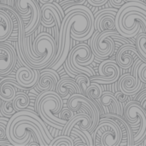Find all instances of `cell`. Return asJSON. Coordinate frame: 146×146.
Listing matches in <instances>:
<instances>
[{"instance_id": "cell-23", "label": "cell", "mask_w": 146, "mask_h": 146, "mask_svg": "<svg viewBox=\"0 0 146 146\" xmlns=\"http://www.w3.org/2000/svg\"><path fill=\"white\" fill-rule=\"evenodd\" d=\"M103 92H104V89H103L101 84L92 81V82H91L90 86L86 89V96L88 97L89 98H91L92 100H93L94 102H96V100H98L101 97Z\"/></svg>"}, {"instance_id": "cell-3", "label": "cell", "mask_w": 146, "mask_h": 146, "mask_svg": "<svg viewBox=\"0 0 146 146\" xmlns=\"http://www.w3.org/2000/svg\"><path fill=\"white\" fill-rule=\"evenodd\" d=\"M94 58L91 47L86 44H80L69 51L68 58L62 65L65 71L73 78L79 74L92 77L95 75V72L88 65L93 62Z\"/></svg>"}, {"instance_id": "cell-22", "label": "cell", "mask_w": 146, "mask_h": 146, "mask_svg": "<svg viewBox=\"0 0 146 146\" xmlns=\"http://www.w3.org/2000/svg\"><path fill=\"white\" fill-rule=\"evenodd\" d=\"M12 102H13L14 109L17 112V111L26 110L29 105L30 99L27 93H25L23 92H20L16 93V95L14 98V99L12 100Z\"/></svg>"}, {"instance_id": "cell-14", "label": "cell", "mask_w": 146, "mask_h": 146, "mask_svg": "<svg viewBox=\"0 0 146 146\" xmlns=\"http://www.w3.org/2000/svg\"><path fill=\"white\" fill-rule=\"evenodd\" d=\"M40 75L37 84L35 85L37 90L39 92L44 91H55L56 86L60 80L59 75L53 68H47V69H41Z\"/></svg>"}, {"instance_id": "cell-18", "label": "cell", "mask_w": 146, "mask_h": 146, "mask_svg": "<svg viewBox=\"0 0 146 146\" xmlns=\"http://www.w3.org/2000/svg\"><path fill=\"white\" fill-rule=\"evenodd\" d=\"M103 117L111 118L119 125V127L122 132V140H121L120 145L133 146V133L132 132L130 125L127 122V121L123 118V116H121V115H115V114H104L103 115Z\"/></svg>"}, {"instance_id": "cell-25", "label": "cell", "mask_w": 146, "mask_h": 146, "mask_svg": "<svg viewBox=\"0 0 146 146\" xmlns=\"http://www.w3.org/2000/svg\"><path fill=\"white\" fill-rule=\"evenodd\" d=\"M50 146H74V139L71 136L68 135H61L56 137V139H53L50 143L49 144Z\"/></svg>"}, {"instance_id": "cell-31", "label": "cell", "mask_w": 146, "mask_h": 146, "mask_svg": "<svg viewBox=\"0 0 146 146\" xmlns=\"http://www.w3.org/2000/svg\"><path fill=\"white\" fill-rule=\"evenodd\" d=\"M115 98H116V99H117V101L120 103V105H121V110L123 111V108H122V104L124 103V102H126L128 98H129V96L128 95H127L126 93H124V92H115Z\"/></svg>"}, {"instance_id": "cell-32", "label": "cell", "mask_w": 146, "mask_h": 146, "mask_svg": "<svg viewBox=\"0 0 146 146\" xmlns=\"http://www.w3.org/2000/svg\"><path fill=\"white\" fill-rule=\"evenodd\" d=\"M109 0H86V2L94 6V7H99V6H102L104 4H105Z\"/></svg>"}, {"instance_id": "cell-37", "label": "cell", "mask_w": 146, "mask_h": 146, "mask_svg": "<svg viewBox=\"0 0 146 146\" xmlns=\"http://www.w3.org/2000/svg\"><path fill=\"white\" fill-rule=\"evenodd\" d=\"M37 2H38V3L39 4H45V3H52L53 1H55V0H36Z\"/></svg>"}, {"instance_id": "cell-10", "label": "cell", "mask_w": 146, "mask_h": 146, "mask_svg": "<svg viewBox=\"0 0 146 146\" xmlns=\"http://www.w3.org/2000/svg\"><path fill=\"white\" fill-rule=\"evenodd\" d=\"M17 54L9 42H0V76L9 74L15 68Z\"/></svg>"}, {"instance_id": "cell-16", "label": "cell", "mask_w": 146, "mask_h": 146, "mask_svg": "<svg viewBox=\"0 0 146 146\" xmlns=\"http://www.w3.org/2000/svg\"><path fill=\"white\" fill-rule=\"evenodd\" d=\"M143 86L144 83L141 80L136 81L135 77L129 74H126L120 77L118 84L119 90L128 96H133L139 93L141 91Z\"/></svg>"}, {"instance_id": "cell-26", "label": "cell", "mask_w": 146, "mask_h": 146, "mask_svg": "<svg viewBox=\"0 0 146 146\" xmlns=\"http://www.w3.org/2000/svg\"><path fill=\"white\" fill-rule=\"evenodd\" d=\"M74 80H75L76 83L79 85V86H80V88L81 90V94L86 95V89L91 84L90 77L88 75L85 74H79L75 75Z\"/></svg>"}, {"instance_id": "cell-42", "label": "cell", "mask_w": 146, "mask_h": 146, "mask_svg": "<svg viewBox=\"0 0 146 146\" xmlns=\"http://www.w3.org/2000/svg\"><path fill=\"white\" fill-rule=\"evenodd\" d=\"M145 2H146V0H145Z\"/></svg>"}, {"instance_id": "cell-15", "label": "cell", "mask_w": 146, "mask_h": 146, "mask_svg": "<svg viewBox=\"0 0 146 146\" xmlns=\"http://www.w3.org/2000/svg\"><path fill=\"white\" fill-rule=\"evenodd\" d=\"M92 125V117L87 113H80L78 115H74V116L68 122V124L64 126L62 132V134L69 136L73 127H77L81 130L90 131Z\"/></svg>"}, {"instance_id": "cell-5", "label": "cell", "mask_w": 146, "mask_h": 146, "mask_svg": "<svg viewBox=\"0 0 146 146\" xmlns=\"http://www.w3.org/2000/svg\"><path fill=\"white\" fill-rule=\"evenodd\" d=\"M124 119L131 127H139L133 137V145H139L146 138V111L138 101L128 102L123 112Z\"/></svg>"}, {"instance_id": "cell-30", "label": "cell", "mask_w": 146, "mask_h": 146, "mask_svg": "<svg viewBox=\"0 0 146 146\" xmlns=\"http://www.w3.org/2000/svg\"><path fill=\"white\" fill-rule=\"evenodd\" d=\"M139 78L143 83H146V62H142L138 71Z\"/></svg>"}, {"instance_id": "cell-1", "label": "cell", "mask_w": 146, "mask_h": 146, "mask_svg": "<svg viewBox=\"0 0 146 146\" xmlns=\"http://www.w3.org/2000/svg\"><path fill=\"white\" fill-rule=\"evenodd\" d=\"M63 107L62 98L56 91L41 92L35 101V108L40 118L52 127L58 130H62L68 121L59 117Z\"/></svg>"}, {"instance_id": "cell-21", "label": "cell", "mask_w": 146, "mask_h": 146, "mask_svg": "<svg viewBox=\"0 0 146 146\" xmlns=\"http://www.w3.org/2000/svg\"><path fill=\"white\" fill-rule=\"evenodd\" d=\"M98 104H101V106H106L110 108V110L112 114L119 115L121 116H123V111L121 110L120 103L117 101L115 94L111 92H104L101 97L98 99Z\"/></svg>"}, {"instance_id": "cell-40", "label": "cell", "mask_w": 146, "mask_h": 146, "mask_svg": "<svg viewBox=\"0 0 146 146\" xmlns=\"http://www.w3.org/2000/svg\"><path fill=\"white\" fill-rule=\"evenodd\" d=\"M124 1H125V2L127 3V2H130V1H133V0H124Z\"/></svg>"}, {"instance_id": "cell-41", "label": "cell", "mask_w": 146, "mask_h": 146, "mask_svg": "<svg viewBox=\"0 0 146 146\" xmlns=\"http://www.w3.org/2000/svg\"><path fill=\"white\" fill-rule=\"evenodd\" d=\"M1 104H1V98H0V107H1Z\"/></svg>"}, {"instance_id": "cell-24", "label": "cell", "mask_w": 146, "mask_h": 146, "mask_svg": "<svg viewBox=\"0 0 146 146\" xmlns=\"http://www.w3.org/2000/svg\"><path fill=\"white\" fill-rule=\"evenodd\" d=\"M135 46L140 54L142 57L145 58L146 61V33H140L139 34H137L136 36V41H135Z\"/></svg>"}, {"instance_id": "cell-33", "label": "cell", "mask_w": 146, "mask_h": 146, "mask_svg": "<svg viewBox=\"0 0 146 146\" xmlns=\"http://www.w3.org/2000/svg\"><path fill=\"white\" fill-rule=\"evenodd\" d=\"M111 5L115 9H120L126 2L124 0H110Z\"/></svg>"}, {"instance_id": "cell-35", "label": "cell", "mask_w": 146, "mask_h": 146, "mask_svg": "<svg viewBox=\"0 0 146 146\" xmlns=\"http://www.w3.org/2000/svg\"><path fill=\"white\" fill-rule=\"evenodd\" d=\"M145 96H146V91H144L142 93H140V95H139V97H137V100H136V101H138L139 103H140V102H141V100H142Z\"/></svg>"}, {"instance_id": "cell-39", "label": "cell", "mask_w": 146, "mask_h": 146, "mask_svg": "<svg viewBox=\"0 0 146 146\" xmlns=\"http://www.w3.org/2000/svg\"><path fill=\"white\" fill-rule=\"evenodd\" d=\"M86 2V0H74V5L78 4H84Z\"/></svg>"}, {"instance_id": "cell-27", "label": "cell", "mask_w": 146, "mask_h": 146, "mask_svg": "<svg viewBox=\"0 0 146 146\" xmlns=\"http://www.w3.org/2000/svg\"><path fill=\"white\" fill-rule=\"evenodd\" d=\"M0 111L2 115L7 118H10L16 112L15 110L14 109L12 101H3V103L1 104Z\"/></svg>"}, {"instance_id": "cell-8", "label": "cell", "mask_w": 146, "mask_h": 146, "mask_svg": "<svg viewBox=\"0 0 146 146\" xmlns=\"http://www.w3.org/2000/svg\"><path fill=\"white\" fill-rule=\"evenodd\" d=\"M99 75L90 77L91 81L103 84H113L121 77V68L116 62L112 60H104L98 68Z\"/></svg>"}, {"instance_id": "cell-29", "label": "cell", "mask_w": 146, "mask_h": 146, "mask_svg": "<svg viewBox=\"0 0 146 146\" xmlns=\"http://www.w3.org/2000/svg\"><path fill=\"white\" fill-rule=\"evenodd\" d=\"M9 120V118L8 119L7 117H0V139L6 138V126Z\"/></svg>"}, {"instance_id": "cell-20", "label": "cell", "mask_w": 146, "mask_h": 146, "mask_svg": "<svg viewBox=\"0 0 146 146\" xmlns=\"http://www.w3.org/2000/svg\"><path fill=\"white\" fill-rule=\"evenodd\" d=\"M14 29V22L9 14L0 9V42H4L9 38Z\"/></svg>"}, {"instance_id": "cell-13", "label": "cell", "mask_w": 146, "mask_h": 146, "mask_svg": "<svg viewBox=\"0 0 146 146\" xmlns=\"http://www.w3.org/2000/svg\"><path fill=\"white\" fill-rule=\"evenodd\" d=\"M40 71L31 68L27 66H22L18 68L15 74V80L24 89H29L34 86L39 78Z\"/></svg>"}, {"instance_id": "cell-2", "label": "cell", "mask_w": 146, "mask_h": 146, "mask_svg": "<svg viewBox=\"0 0 146 146\" xmlns=\"http://www.w3.org/2000/svg\"><path fill=\"white\" fill-rule=\"evenodd\" d=\"M56 48L55 39L49 33L38 34L33 41L32 54L24 52L28 67L38 70L47 68L56 54Z\"/></svg>"}, {"instance_id": "cell-11", "label": "cell", "mask_w": 146, "mask_h": 146, "mask_svg": "<svg viewBox=\"0 0 146 146\" xmlns=\"http://www.w3.org/2000/svg\"><path fill=\"white\" fill-rule=\"evenodd\" d=\"M118 9L115 8L104 9L94 15V27L99 33L115 28V15Z\"/></svg>"}, {"instance_id": "cell-4", "label": "cell", "mask_w": 146, "mask_h": 146, "mask_svg": "<svg viewBox=\"0 0 146 146\" xmlns=\"http://www.w3.org/2000/svg\"><path fill=\"white\" fill-rule=\"evenodd\" d=\"M94 145L120 146L122 132L119 125L111 118L102 117L92 133Z\"/></svg>"}, {"instance_id": "cell-36", "label": "cell", "mask_w": 146, "mask_h": 146, "mask_svg": "<svg viewBox=\"0 0 146 146\" xmlns=\"http://www.w3.org/2000/svg\"><path fill=\"white\" fill-rule=\"evenodd\" d=\"M2 3L3 4H5V5H9V6H14V3H13V0H2Z\"/></svg>"}, {"instance_id": "cell-28", "label": "cell", "mask_w": 146, "mask_h": 146, "mask_svg": "<svg viewBox=\"0 0 146 146\" xmlns=\"http://www.w3.org/2000/svg\"><path fill=\"white\" fill-rule=\"evenodd\" d=\"M74 116V112L73 110H71L69 108H66L61 110L60 114H59V117H61L62 119L67 121L68 122Z\"/></svg>"}, {"instance_id": "cell-38", "label": "cell", "mask_w": 146, "mask_h": 146, "mask_svg": "<svg viewBox=\"0 0 146 146\" xmlns=\"http://www.w3.org/2000/svg\"><path fill=\"white\" fill-rule=\"evenodd\" d=\"M139 104H140V105H141V106L145 110V111H146V96L144 98H143V99H142V100H141V102H140Z\"/></svg>"}, {"instance_id": "cell-34", "label": "cell", "mask_w": 146, "mask_h": 146, "mask_svg": "<svg viewBox=\"0 0 146 146\" xmlns=\"http://www.w3.org/2000/svg\"><path fill=\"white\" fill-rule=\"evenodd\" d=\"M4 145H7V146H13V145L5 138V139H0V146H4Z\"/></svg>"}, {"instance_id": "cell-7", "label": "cell", "mask_w": 146, "mask_h": 146, "mask_svg": "<svg viewBox=\"0 0 146 146\" xmlns=\"http://www.w3.org/2000/svg\"><path fill=\"white\" fill-rule=\"evenodd\" d=\"M15 10L21 17L30 16L29 22L24 26L26 36L32 34L38 27L41 20V7L36 0H15Z\"/></svg>"}, {"instance_id": "cell-12", "label": "cell", "mask_w": 146, "mask_h": 146, "mask_svg": "<svg viewBox=\"0 0 146 146\" xmlns=\"http://www.w3.org/2000/svg\"><path fill=\"white\" fill-rule=\"evenodd\" d=\"M140 58L144 62H146L144 57L140 56L139 53L135 44H127L121 45L117 50L116 54V63L122 69H127L131 68L136 60V58Z\"/></svg>"}, {"instance_id": "cell-19", "label": "cell", "mask_w": 146, "mask_h": 146, "mask_svg": "<svg viewBox=\"0 0 146 146\" xmlns=\"http://www.w3.org/2000/svg\"><path fill=\"white\" fill-rule=\"evenodd\" d=\"M60 97L62 98H65L68 97V95L74 94V93H81V90L79 86V85L76 83L74 79H71L69 77H62L61 78L56 86L55 90Z\"/></svg>"}, {"instance_id": "cell-9", "label": "cell", "mask_w": 146, "mask_h": 146, "mask_svg": "<svg viewBox=\"0 0 146 146\" xmlns=\"http://www.w3.org/2000/svg\"><path fill=\"white\" fill-rule=\"evenodd\" d=\"M65 13L63 9L58 8L53 3H47L41 7L40 23L45 27H52L56 24L60 28Z\"/></svg>"}, {"instance_id": "cell-17", "label": "cell", "mask_w": 146, "mask_h": 146, "mask_svg": "<svg viewBox=\"0 0 146 146\" xmlns=\"http://www.w3.org/2000/svg\"><path fill=\"white\" fill-rule=\"evenodd\" d=\"M16 89H24L13 78H3L0 81V98L3 101H12L16 95Z\"/></svg>"}, {"instance_id": "cell-6", "label": "cell", "mask_w": 146, "mask_h": 146, "mask_svg": "<svg viewBox=\"0 0 146 146\" xmlns=\"http://www.w3.org/2000/svg\"><path fill=\"white\" fill-rule=\"evenodd\" d=\"M118 33L116 30H109L99 33L97 31L91 40V50L94 56L100 61H104L110 57L115 52V41L112 35Z\"/></svg>"}]
</instances>
